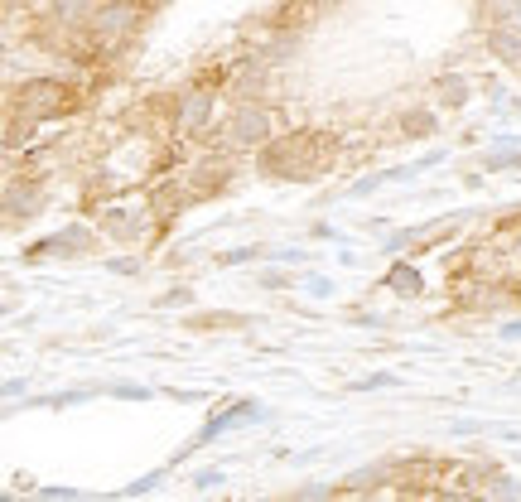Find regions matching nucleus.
<instances>
[{
  "mask_svg": "<svg viewBox=\"0 0 521 502\" xmlns=\"http://www.w3.org/2000/svg\"><path fill=\"white\" fill-rule=\"evenodd\" d=\"M160 478H165V469H155V474H145V478H140V483H131V488H126L121 498H140V493H155V488H160Z\"/></svg>",
  "mask_w": 521,
  "mask_h": 502,
  "instance_id": "obj_18",
  "label": "nucleus"
},
{
  "mask_svg": "<svg viewBox=\"0 0 521 502\" xmlns=\"http://www.w3.org/2000/svg\"><path fill=\"white\" fill-rule=\"evenodd\" d=\"M502 338H521V319H512V324L502 329Z\"/></svg>",
  "mask_w": 521,
  "mask_h": 502,
  "instance_id": "obj_27",
  "label": "nucleus"
},
{
  "mask_svg": "<svg viewBox=\"0 0 521 502\" xmlns=\"http://www.w3.org/2000/svg\"><path fill=\"white\" fill-rule=\"evenodd\" d=\"M78 401H87V391H54V396H39L34 406H78Z\"/></svg>",
  "mask_w": 521,
  "mask_h": 502,
  "instance_id": "obj_17",
  "label": "nucleus"
},
{
  "mask_svg": "<svg viewBox=\"0 0 521 502\" xmlns=\"http://www.w3.org/2000/svg\"><path fill=\"white\" fill-rule=\"evenodd\" d=\"M140 25V5H97V20H92V39H97V54L111 49L116 39H126Z\"/></svg>",
  "mask_w": 521,
  "mask_h": 502,
  "instance_id": "obj_3",
  "label": "nucleus"
},
{
  "mask_svg": "<svg viewBox=\"0 0 521 502\" xmlns=\"http://www.w3.org/2000/svg\"><path fill=\"white\" fill-rule=\"evenodd\" d=\"M92 242H97V232H92L87 223H68L63 232L44 237V242H34V247H29V256H83Z\"/></svg>",
  "mask_w": 521,
  "mask_h": 502,
  "instance_id": "obj_5",
  "label": "nucleus"
},
{
  "mask_svg": "<svg viewBox=\"0 0 521 502\" xmlns=\"http://www.w3.org/2000/svg\"><path fill=\"white\" fill-rule=\"evenodd\" d=\"M78 107V92L63 83V78H29L20 92H15V102H10V112L20 116L25 112V121H54V116L73 112Z\"/></svg>",
  "mask_w": 521,
  "mask_h": 502,
  "instance_id": "obj_2",
  "label": "nucleus"
},
{
  "mask_svg": "<svg viewBox=\"0 0 521 502\" xmlns=\"http://www.w3.org/2000/svg\"><path fill=\"white\" fill-rule=\"evenodd\" d=\"M213 107H218V97H213V92H208V87H193L189 97H179V107H174V126H179V131H203V136H208V131H213V126H218V121H213Z\"/></svg>",
  "mask_w": 521,
  "mask_h": 502,
  "instance_id": "obj_4",
  "label": "nucleus"
},
{
  "mask_svg": "<svg viewBox=\"0 0 521 502\" xmlns=\"http://www.w3.org/2000/svg\"><path fill=\"white\" fill-rule=\"evenodd\" d=\"M218 483H227L222 469H198V474H193V488H198V493H208V488H218Z\"/></svg>",
  "mask_w": 521,
  "mask_h": 502,
  "instance_id": "obj_20",
  "label": "nucleus"
},
{
  "mask_svg": "<svg viewBox=\"0 0 521 502\" xmlns=\"http://www.w3.org/2000/svg\"><path fill=\"white\" fill-rule=\"evenodd\" d=\"M386 285H391L396 295H420V271H411V266H391V271H386Z\"/></svg>",
  "mask_w": 521,
  "mask_h": 502,
  "instance_id": "obj_12",
  "label": "nucleus"
},
{
  "mask_svg": "<svg viewBox=\"0 0 521 502\" xmlns=\"http://www.w3.org/2000/svg\"><path fill=\"white\" fill-rule=\"evenodd\" d=\"M304 290H309L314 300H329V295H333V280L329 276H309V280H304Z\"/></svg>",
  "mask_w": 521,
  "mask_h": 502,
  "instance_id": "obj_22",
  "label": "nucleus"
},
{
  "mask_svg": "<svg viewBox=\"0 0 521 502\" xmlns=\"http://www.w3.org/2000/svg\"><path fill=\"white\" fill-rule=\"evenodd\" d=\"M488 54L521 68V29H488Z\"/></svg>",
  "mask_w": 521,
  "mask_h": 502,
  "instance_id": "obj_9",
  "label": "nucleus"
},
{
  "mask_svg": "<svg viewBox=\"0 0 521 502\" xmlns=\"http://www.w3.org/2000/svg\"><path fill=\"white\" fill-rule=\"evenodd\" d=\"M435 126H439V116L430 107H411V112L401 116V131L406 136H435Z\"/></svg>",
  "mask_w": 521,
  "mask_h": 502,
  "instance_id": "obj_10",
  "label": "nucleus"
},
{
  "mask_svg": "<svg viewBox=\"0 0 521 502\" xmlns=\"http://www.w3.org/2000/svg\"><path fill=\"white\" fill-rule=\"evenodd\" d=\"M435 92H439V102H444V107H464V102H468V83L459 78V73H444V78L435 83Z\"/></svg>",
  "mask_w": 521,
  "mask_h": 502,
  "instance_id": "obj_11",
  "label": "nucleus"
},
{
  "mask_svg": "<svg viewBox=\"0 0 521 502\" xmlns=\"http://www.w3.org/2000/svg\"><path fill=\"white\" fill-rule=\"evenodd\" d=\"M488 498L493 502H521V483L517 478H507V474H497L493 488H488Z\"/></svg>",
  "mask_w": 521,
  "mask_h": 502,
  "instance_id": "obj_13",
  "label": "nucleus"
},
{
  "mask_svg": "<svg viewBox=\"0 0 521 502\" xmlns=\"http://www.w3.org/2000/svg\"><path fill=\"white\" fill-rule=\"evenodd\" d=\"M102 232L116 237V242H145V237H150V213H136V208H107V213H102Z\"/></svg>",
  "mask_w": 521,
  "mask_h": 502,
  "instance_id": "obj_6",
  "label": "nucleus"
},
{
  "mask_svg": "<svg viewBox=\"0 0 521 502\" xmlns=\"http://www.w3.org/2000/svg\"><path fill=\"white\" fill-rule=\"evenodd\" d=\"M517 165H521V150H502V155H488V160H483L488 174H497V169H517Z\"/></svg>",
  "mask_w": 521,
  "mask_h": 502,
  "instance_id": "obj_16",
  "label": "nucleus"
},
{
  "mask_svg": "<svg viewBox=\"0 0 521 502\" xmlns=\"http://www.w3.org/2000/svg\"><path fill=\"white\" fill-rule=\"evenodd\" d=\"M222 324H247L242 314H193L189 329H222Z\"/></svg>",
  "mask_w": 521,
  "mask_h": 502,
  "instance_id": "obj_15",
  "label": "nucleus"
},
{
  "mask_svg": "<svg viewBox=\"0 0 521 502\" xmlns=\"http://www.w3.org/2000/svg\"><path fill=\"white\" fill-rule=\"evenodd\" d=\"M391 478H401V464L396 459H386V464H367V469H353V474L343 478V488L348 493H367V488H382Z\"/></svg>",
  "mask_w": 521,
  "mask_h": 502,
  "instance_id": "obj_8",
  "label": "nucleus"
},
{
  "mask_svg": "<svg viewBox=\"0 0 521 502\" xmlns=\"http://www.w3.org/2000/svg\"><path fill=\"white\" fill-rule=\"evenodd\" d=\"M256 285H261V290H285V285H290V276H285V271H261V276H256Z\"/></svg>",
  "mask_w": 521,
  "mask_h": 502,
  "instance_id": "obj_23",
  "label": "nucleus"
},
{
  "mask_svg": "<svg viewBox=\"0 0 521 502\" xmlns=\"http://www.w3.org/2000/svg\"><path fill=\"white\" fill-rule=\"evenodd\" d=\"M111 396H126V401H150L155 391H150V387H136V382H116V387H111Z\"/></svg>",
  "mask_w": 521,
  "mask_h": 502,
  "instance_id": "obj_21",
  "label": "nucleus"
},
{
  "mask_svg": "<svg viewBox=\"0 0 521 502\" xmlns=\"http://www.w3.org/2000/svg\"><path fill=\"white\" fill-rule=\"evenodd\" d=\"M208 140L222 145V150H266V145H275L280 136H275L266 107H232L227 121H218V126L208 131Z\"/></svg>",
  "mask_w": 521,
  "mask_h": 502,
  "instance_id": "obj_1",
  "label": "nucleus"
},
{
  "mask_svg": "<svg viewBox=\"0 0 521 502\" xmlns=\"http://www.w3.org/2000/svg\"><path fill=\"white\" fill-rule=\"evenodd\" d=\"M261 256V247H237V251H222L218 266H242V261H256Z\"/></svg>",
  "mask_w": 521,
  "mask_h": 502,
  "instance_id": "obj_19",
  "label": "nucleus"
},
{
  "mask_svg": "<svg viewBox=\"0 0 521 502\" xmlns=\"http://www.w3.org/2000/svg\"><path fill=\"white\" fill-rule=\"evenodd\" d=\"M160 305H193V290H189V285H179V290L160 295Z\"/></svg>",
  "mask_w": 521,
  "mask_h": 502,
  "instance_id": "obj_24",
  "label": "nucleus"
},
{
  "mask_svg": "<svg viewBox=\"0 0 521 502\" xmlns=\"http://www.w3.org/2000/svg\"><path fill=\"white\" fill-rule=\"evenodd\" d=\"M111 271H121V276H136V271H140V256H126V261H111Z\"/></svg>",
  "mask_w": 521,
  "mask_h": 502,
  "instance_id": "obj_26",
  "label": "nucleus"
},
{
  "mask_svg": "<svg viewBox=\"0 0 521 502\" xmlns=\"http://www.w3.org/2000/svg\"><path fill=\"white\" fill-rule=\"evenodd\" d=\"M372 387H396V377L391 372H377V377H362L357 382V391H372Z\"/></svg>",
  "mask_w": 521,
  "mask_h": 502,
  "instance_id": "obj_25",
  "label": "nucleus"
},
{
  "mask_svg": "<svg viewBox=\"0 0 521 502\" xmlns=\"http://www.w3.org/2000/svg\"><path fill=\"white\" fill-rule=\"evenodd\" d=\"M333 498H338L333 483H314V488H295L290 493V502H333Z\"/></svg>",
  "mask_w": 521,
  "mask_h": 502,
  "instance_id": "obj_14",
  "label": "nucleus"
},
{
  "mask_svg": "<svg viewBox=\"0 0 521 502\" xmlns=\"http://www.w3.org/2000/svg\"><path fill=\"white\" fill-rule=\"evenodd\" d=\"M39 208H44V189L29 179L25 189H20V179H10L5 184V213H10V223H20V218H39Z\"/></svg>",
  "mask_w": 521,
  "mask_h": 502,
  "instance_id": "obj_7",
  "label": "nucleus"
}]
</instances>
